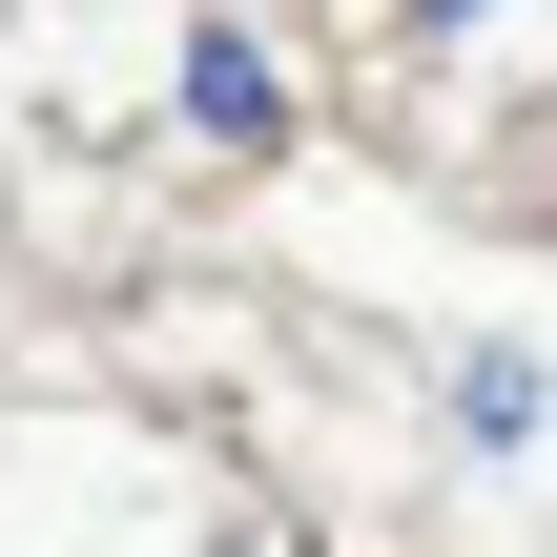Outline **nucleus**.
I'll return each instance as SVG.
<instances>
[{"label":"nucleus","instance_id":"nucleus-1","mask_svg":"<svg viewBox=\"0 0 557 557\" xmlns=\"http://www.w3.org/2000/svg\"><path fill=\"white\" fill-rule=\"evenodd\" d=\"M186 145L207 165H269L289 145V41L269 21H186Z\"/></svg>","mask_w":557,"mask_h":557},{"label":"nucleus","instance_id":"nucleus-2","mask_svg":"<svg viewBox=\"0 0 557 557\" xmlns=\"http://www.w3.org/2000/svg\"><path fill=\"white\" fill-rule=\"evenodd\" d=\"M455 434H475V455H517V434H537V372H517V351H475V372H455Z\"/></svg>","mask_w":557,"mask_h":557},{"label":"nucleus","instance_id":"nucleus-3","mask_svg":"<svg viewBox=\"0 0 557 557\" xmlns=\"http://www.w3.org/2000/svg\"><path fill=\"white\" fill-rule=\"evenodd\" d=\"M496 21H517V0H393V41H413V62H455V41H496Z\"/></svg>","mask_w":557,"mask_h":557}]
</instances>
